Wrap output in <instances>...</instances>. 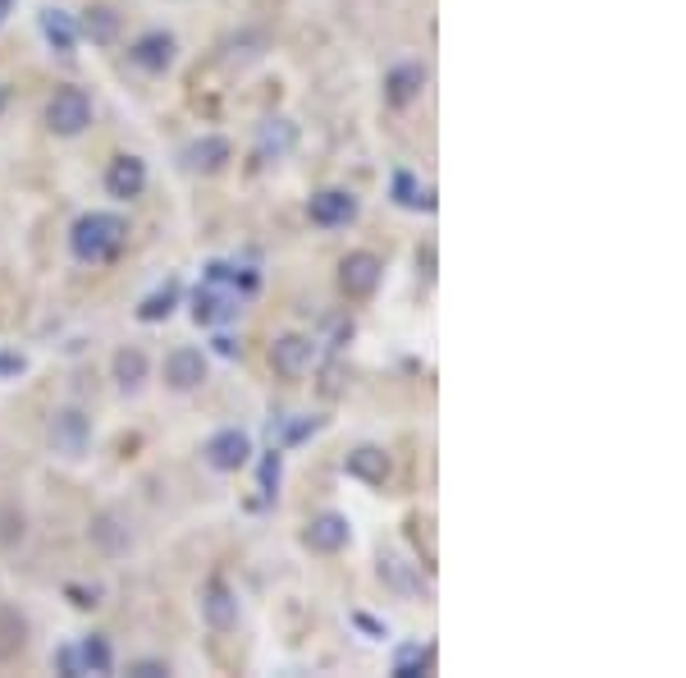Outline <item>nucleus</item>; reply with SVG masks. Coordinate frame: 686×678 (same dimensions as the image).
Segmentation results:
<instances>
[{
	"instance_id": "obj_29",
	"label": "nucleus",
	"mask_w": 686,
	"mask_h": 678,
	"mask_svg": "<svg viewBox=\"0 0 686 678\" xmlns=\"http://www.w3.org/2000/svg\"><path fill=\"white\" fill-rule=\"evenodd\" d=\"M279 477H285V468H279V449L261 454V496L275 500V490H279Z\"/></svg>"
},
{
	"instance_id": "obj_10",
	"label": "nucleus",
	"mask_w": 686,
	"mask_h": 678,
	"mask_svg": "<svg viewBox=\"0 0 686 678\" xmlns=\"http://www.w3.org/2000/svg\"><path fill=\"white\" fill-rule=\"evenodd\" d=\"M106 193L115 202H133L147 193V161L133 157V151H119V157L106 166Z\"/></svg>"
},
{
	"instance_id": "obj_32",
	"label": "nucleus",
	"mask_w": 686,
	"mask_h": 678,
	"mask_svg": "<svg viewBox=\"0 0 686 678\" xmlns=\"http://www.w3.org/2000/svg\"><path fill=\"white\" fill-rule=\"evenodd\" d=\"M65 596H74L78 610H97V605H101V601H97V596H101L97 587H65Z\"/></svg>"
},
{
	"instance_id": "obj_15",
	"label": "nucleus",
	"mask_w": 686,
	"mask_h": 678,
	"mask_svg": "<svg viewBox=\"0 0 686 678\" xmlns=\"http://www.w3.org/2000/svg\"><path fill=\"white\" fill-rule=\"evenodd\" d=\"M129 60H133L142 74H170L174 60H179V42L156 28V33H142V38L129 46Z\"/></svg>"
},
{
	"instance_id": "obj_18",
	"label": "nucleus",
	"mask_w": 686,
	"mask_h": 678,
	"mask_svg": "<svg viewBox=\"0 0 686 678\" xmlns=\"http://www.w3.org/2000/svg\"><path fill=\"white\" fill-rule=\"evenodd\" d=\"M92 541H97L101 554H124L133 545V532H129V522H124V513L106 509V513L92 518Z\"/></svg>"
},
{
	"instance_id": "obj_21",
	"label": "nucleus",
	"mask_w": 686,
	"mask_h": 678,
	"mask_svg": "<svg viewBox=\"0 0 686 678\" xmlns=\"http://www.w3.org/2000/svg\"><path fill=\"white\" fill-rule=\"evenodd\" d=\"M110 372H115V385L124 390V394H138L142 390V381H147V372H151V362H147V353L142 349H119L115 358H110Z\"/></svg>"
},
{
	"instance_id": "obj_1",
	"label": "nucleus",
	"mask_w": 686,
	"mask_h": 678,
	"mask_svg": "<svg viewBox=\"0 0 686 678\" xmlns=\"http://www.w3.org/2000/svg\"><path fill=\"white\" fill-rule=\"evenodd\" d=\"M124 243H129V221L115 211H87L74 221L69 230V253L83 262V266H106L124 253Z\"/></svg>"
},
{
	"instance_id": "obj_12",
	"label": "nucleus",
	"mask_w": 686,
	"mask_h": 678,
	"mask_svg": "<svg viewBox=\"0 0 686 678\" xmlns=\"http://www.w3.org/2000/svg\"><path fill=\"white\" fill-rule=\"evenodd\" d=\"M202 619H206V628H215V633L238 628V596L229 592L225 578H206V582H202Z\"/></svg>"
},
{
	"instance_id": "obj_3",
	"label": "nucleus",
	"mask_w": 686,
	"mask_h": 678,
	"mask_svg": "<svg viewBox=\"0 0 686 678\" xmlns=\"http://www.w3.org/2000/svg\"><path fill=\"white\" fill-rule=\"evenodd\" d=\"M357 211H362V202H357L353 189H321V193L307 198V221L317 225V230H343V225H353Z\"/></svg>"
},
{
	"instance_id": "obj_13",
	"label": "nucleus",
	"mask_w": 686,
	"mask_h": 678,
	"mask_svg": "<svg viewBox=\"0 0 686 678\" xmlns=\"http://www.w3.org/2000/svg\"><path fill=\"white\" fill-rule=\"evenodd\" d=\"M426 78H430V70L417 65V60H403V65H394V70L385 74V106L408 110L412 102H421Z\"/></svg>"
},
{
	"instance_id": "obj_4",
	"label": "nucleus",
	"mask_w": 686,
	"mask_h": 678,
	"mask_svg": "<svg viewBox=\"0 0 686 678\" xmlns=\"http://www.w3.org/2000/svg\"><path fill=\"white\" fill-rule=\"evenodd\" d=\"M46 441H51L55 454L83 458L87 445H92V422H87V413H78V409H55L51 422H46Z\"/></svg>"
},
{
	"instance_id": "obj_34",
	"label": "nucleus",
	"mask_w": 686,
	"mask_h": 678,
	"mask_svg": "<svg viewBox=\"0 0 686 678\" xmlns=\"http://www.w3.org/2000/svg\"><path fill=\"white\" fill-rule=\"evenodd\" d=\"M353 624H357L366 637H376V642H380V637H389V628H385V624H376V619H371V614H362V610L353 614Z\"/></svg>"
},
{
	"instance_id": "obj_27",
	"label": "nucleus",
	"mask_w": 686,
	"mask_h": 678,
	"mask_svg": "<svg viewBox=\"0 0 686 678\" xmlns=\"http://www.w3.org/2000/svg\"><path fill=\"white\" fill-rule=\"evenodd\" d=\"M266 46H270V38L261 33V28H247V33L229 38L225 60H229V65H253V60H261V55H266Z\"/></svg>"
},
{
	"instance_id": "obj_8",
	"label": "nucleus",
	"mask_w": 686,
	"mask_h": 678,
	"mask_svg": "<svg viewBox=\"0 0 686 678\" xmlns=\"http://www.w3.org/2000/svg\"><path fill=\"white\" fill-rule=\"evenodd\" d=\"M206 377H211V362H206V353L193 349V345H179V349L165 358V385H170L174 394H193V390H202Z\"/></svg>"
},
{
	"instance_id": "obj_17",
	"label": "nucleus",
	"mask_w": 686,
	"mask_h": 678,
	"mask_svg": "<svg viewBox=\"0 0 686 678\" xmlns=\"http://www.w3.org/2000/svg\"><path fill=\"white\" fill-rule=\"evenodd\" d=\"M74 23H78V38H87L92 46H110V42H119V28H124V19H119L115 6H87Z\"/></svg>"
},
{
	"instance_id": "obj_23",
	"label": "nucleus",
	"mask_w": 686,
	"mask_h": 678,
	"mask_svg": "<svg viewBox=\"0 0 686 678\" xmlns=\"http://www.w3.org/2000/svg\"><path fill=\"white\" fill-rule=\"evenodd\" d=\"M174 307H179V280H165L161 289L147 294V298L138 303V321H142V326H161V321L174 317Z\"/></svg>"
},
{
	"instance_id": "obj_30",
	"label": "nucleus",
	"mask_w": 686,
	"mask_h": 678,
	"mask_svg": "<svg viewBox=\"0 0 686 678\" xmlns=\"http://www.w3.org/2000/svg\"><path fill=\"white\" fill-rule=\"evenodd\" d=\"M55 669L65 678H83V665H78V646H60L55 651Z\"/></svg>"
},
{
	"instance_id": "obj_14",
	"label": "nucleus",
	"mask_w": 686,
	"mask_h": 678,
	"mask_svg": "<svg viewBox=\"0 0 686 678\" xmlns=\"http://www.w3.org/2000/svg\"><path fill=\"white\" fill-rule=\"evenodd\" d=\"M183 170L193 174H221L229 161H234V142L221 138V134H206V138H193L189 147H183Z\"/></svg>"
},
{
	"instance_id": "obj_31",
	"label": "nucleus",
	"mask_w": 686,
	"mask_h": 678,
	"mask_svg": "<svg viewBox=\"0 0 686 678\" xmlns=\"http://www.w3.org/2000/svg\"><path fill=\"white\" fill-rule=\"evenodd\" d=\"M129 678H170V665L165 660H133Z\"/></svg>"
},
{
	"instance_id": "obj_11",
	"label": "nucleus",
	"mask_w": 686,
	"mask_h": 678,
	"mask_svg": "<svg viewBox=\"0 0 686 678\" xmlns=\"http://www.w3.org/2000/svg\"><path fill=\"white\" fill-rule=\"evenodd\" d=\"M238 307H243V298H238L234 289L202 280L197 294H193V321H197V326H225V321L238 317Z\"/></svg>"
},
{
	"instance_id": "obj_28",
	"label": "nucleus",
	"mask_w": 686,
	"mask_h": 678,
	"mask_svg": "<svg viewBox=\"0 0 686 678\" xmlns=\"http://www.w3.org/2000/svg\"><path fill=\"white\" fill-rule=\"evenodd\" d=\"M325 426V417H289L285 426H270V441H275V449H293V445H302V441H311L317 431Z\"/></svg>"
},
{
	"instance_id": "obj_36",
	"label": "nucleus",
	"mask_w": 686,
	"mask_h": 678,
	"mask_svg": "<svg viewBox=\"0 0 686 678\" xmlns=\"http://www.w3.org/2000/svg\"><path fill=\"white\" fill-rule=\"evenodd\" d=\"M10 10H14V0H0V28H6V19H10Z\"/></svg>"
},
{
	"instance_id": "obj_19",
	"label": "nucleus",
	"mask_w": 686,
	"mask_h": 678,
	"mask_svg": "<svg viewBox=\"0 0 686 678\" xmlns=\"http://www.w3.org/2000/svg\"><path fill=\"white\" fill-rule=\"evenodd\" d=\"M37 28H42V38H46L51 51L74 55V46H78V23H74V14H65V10L51 6V10L37 14Z\"/></svg>"
},
{
	"instance_id": "obj_22",
	"label": "nucleus",
	"mask_w": 686,
	"mask_h": 678,
	"mask_svg": "<svg viewBox=\"0 0 686 678\" xmlns=\"http://www.w3.org/2000/svg\"><path fill=\"white\" fill-rule=\"evenodd\" d=\"M430 665H435V646L403 642L394 651V660H389V674L394 678H421V674H430Z\"/></svg>"
},
{
	"instance_id": "obj_37",
	"label": "nucleus",
	"mask_w": 686,
	"mask_h": 678,
	"mask_svg": "<svg viewBox=\"0 0 686 678\" xmlns=\"http://www.w3.org/2000/svg\"><path fill=\"white\" fill-rule=\"evenodd\" d=\"M0 115H6V87H0Z\"/></svg>"
},
{
	"instance_id": "obj_5",
	"label": "nucleus",
	"mask_w": 686,
	"mask_h": 678,
	"mask_svg": "<svg viewBox=\"0 0 686 678\" xmlns=\"http://www.w3.org/2000/svg\"><path fill=\"white\" fill-rule=\"evenodd\" d=\"M202 458L215 473H238V468L253 464V441H247V431L225 426V431H215V436L202 445Z\"/></svg>"
},
{
	"instance_id": "obj_33",
	"label": "nucleus",
	"mask_w": 686,
	"mask_h": 678,
	"mask_svg": "<svg viewBox=\"0 0 686 678\" xmlns=\"http://www.w3.org/2000/svg\"><path fill=\"white\" fill-rule=\"evenodd\" d=\"M23 372H28L23 353H0V377H23Z\"/></svg>"
},
{
	"instance_id": "obj_7",
	"label": "nucleus",
	"mask_w": 686,
	"mask_h": 678,
	"mask_svg": "<svg viewBox=\"0 0 686 678\" xmlns=\"http://www.w3.org/2000/svg\"><path fill=\"white\" fill-rule=\"evenodd\" d=\"M270 372L275 377H285V381H298L307 367H311V358H317V345H311L307 335H298V330H289V335H275L270 339Z\"/></svg>"
},
{
	"instance_id": "obj_35",
	"label": "nucleus",
	"mask_w": 686,
	"mask_h": 678,
	"mask_svg": "<svg viewBox=\"0 0 686 678\" xmlns=\"http://www.w3.org/2000/svg\"><path fill=\"white\" fill-rule=\"evenodd\" d=\"M215 353H221V358H238V353H243V345H234L229 335H215Z\"/></svg>"
},
{
	"instance_id": "obj_26",
	"label": "nucleus",
	"mask_w": 686,
	"mask_h": 678,
	"mask_svg": "<svg viewBox=\"0 0 686 678\" xmlns=\"http://www.w3.org/2000/svg\"><path fill=\"white\" fill-rule=\"evenodd\" d=\"M380 578L389 582L394 592H403V596H417L426 582H421V573H412V564L408 560H398V554H380Z\"/></svg>"
},
{
	"instance_id": "obj_16",
	"label": "nucleus",
	"mask_w": 686,
	"mask_h": 678,
	"mask_svg": "<svg viewBox=\"0 0 686 678\" xmlns=\"http://www.w3.org/2000/svg\"><path fill=\"white\" fill-rule=\"evenodd\" d=\"M343 473H349L353 481H362V486H385L394 464H389V454L380 445H357V449H349V458H343Z\"/></svg>"
},
{
	"instance_id": "obj_24",
	"label": "nucleus",
	"mask_w": 686,
	"mask_h": 678,
	"mask_svg": "<svg viewBox=\"0 0 686 678\" xmlns=\"http://www.w3.org/2000/svg\"><path fill=\"white\" fill-rule=\"evenodd\" d=\"M389 193H394L398 206H408V211H435V189H421L417 174H408V170H398L389 179Z\"/></svg>"
},
{
	"instance_id": "obj_25",
	"label": "nucleus",
	"mask_w": 686,
	"mask_h": 678,
	"mask_svg": "<svg viewBox=\"0 0 686 678\" xmlns=\"http://www.w3.org/2000/svg\"><path fill=\"white\" fill-rule=\"evenodd\" d=\"M78 665H83V674H115V651H110V642L101 637V633H92V637H83L78 642Z\"/></svg>"
},
{
	"instance_id": "obj_2",
	"label": "nucleus",
	"mask_w": 686,
	"mask_h": 678,
	"mask_svg": "<svg viewBox=\"0 0 686 678\" xmlns=\"http://www.w3.org/2000/svg\"><path fill=\"white\" fill-rule=\"evenodd\" d=\"M92 125V97L83 87H60L46 102V129L55 138H78Z\"/></svg>"
},
{
	"instance_id": "obj_20",
	"label": "nucleus",
	"mask_w": 686,
	"mask_h": 678,
	"mask_svg": "<svg viewBox=\"0 0 686 678\" xmlns=\"http://www.w3.org/2000/svg\"><path fill=\"white\" fill-rule=\"evenodd\" d=\"M298 142V129L289 125V119H266L261 134H257V161H279V157H289Z\"/></svg>"
},
{
	"instance_id": "obj_9",
	"label": "nucleus",
	"mask_w": 686,
	"mask_h": 678,
	"mask_svg": "<svg viewBox=\"0 0 686 678\" xmlns=\"http://www.w3.org/2000/svg\"><path fill=\"white\" fill-rule=\"evenodd\" d=\"M349 541H353V522L343 513H334V509L307 518V528H302V545L317 550V554H339Z\"/></svg>"
},
{
	"instance_id": "obj_6",
	"label": "nucleus",
	"mask_w": 686,
	"mask_h": 678,
	"mask_svg": "<svg viewBox=\"0 0 686 678\" xmlns=\"http://www.w3.org/2000/svg\"><path fill=\"white\" fill-rule=\"evenodd\" d=\"M380 275H385V262L376 253L357 248V253H349V257L339 262V289L349 294V298H371V294L380 289Z\"/></svg>"
}]
</instances>
